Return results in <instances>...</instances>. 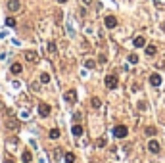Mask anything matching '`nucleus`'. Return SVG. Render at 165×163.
<instances>
[{
	"label": "nucleus",
	"mask_w": 165,
	"mask_h": 163,
	"mask_svg": "<svg viewBox=\"0 0 165 163\" xmlns=\"http://www.w3.org/2000/svg\"><path fill=\"white\" fill-rule=\"evenodd\" d=\"M127 134H129V129L125 125H117V127L113 129V136H115V138H125Z\"/></svg>",
	"instance_id": "nucleus-1"
},
{
	"label": "nucleus",
	"mask_w": 165,
	"mask_h": 163,
	"mask_svg": "<svg viewBox=\"0 0 165 163\" xmlns=\"http://www.w3.org/2000/svg\"><path fill=\"white\" fill-rule=\"evenodd\" d=\"M104 85L107 86V88H117V77L115 75H106V79H104Z\"/></svg>",
	"instance_id": "nucleus-2"
},
{
	"label": "nucleus",
	"mask_w": 165,
	"mask_h": 163,
	"mask_svg": "<svg viewBox=\"0 0 165 163\" xmlns=\"http://www.w3.org/2000/svg\"><path fill=\"white\" fill-rule=\"evenodd\" d=\"M23 56H25V60H27V61H31V64H39V54L35 50H27Z\"/></svg>",
	"instance_id": "nucleus-3"
},
{
	"label": "nucleus",
	"mask_w": 165,
	"mask_h": 163,
	"mask_svg": "<svg viewBox=\"0 0 165 163\" xmlns=\"http://www.w3.org/2000/svg\"><path fill=\"white\" fill-rule=\"evenodd\" d=\"M104 25H106L107 29H115L117 27V17H115V15H106Z\"/></svg>",
	"instance_id": "nucleus-4"
},
{
	"label": "nucleus",
	"mask_w": 165,
	"mask_h": 163,
	"mask_svg": "<svg viewBox=\"0 0 165 163\" xmlns=\"http://www.w3.org/2000/svg\"><path fill=\"white\" fill-rule=\"evenodd\" d=\"M148 150H150L152 154H159L161 146H159V142H157V140H150V142H148Z\"/></svg>",
	"instance_id": "nucleus-5"
},
{
	"label": "nucleus",
	"mask_w": 165,
	"mask_h": 163,
	"mask_svg": "<svg viewBox=\"0 0 165 163\" xmlns=\"http://www.w3.org/2000/svg\"><path fill=\"white\" fill-rule=\"evenodd\" d=\"M150 85L152 86H161V75L159 73H152L150 75Z\"/></svg>",
	"instance_id": "nucleus-6"
},
{
	"label": "nucleus",
	"mask_w": 165,
	"mask_h": 163,
	"mask_svg": "<svg viewBox=\"0 0 165 163\" xmlns=\"http://www.w3.org/2000/svg\"><path fill=\"white\" fill-rule=\"evenodd\" d=\"M50 111H52V108L48 106V104H39V113L42 115V117H46V115H50Z\"/></svg>",
	"instance_id": "nucleus-7"
},
{
	"label": "nucleus",
	"mask_w": 165,
	"mask_h": 163,
	"mask_svg": "<svg viewBox=\"0 0 165 163\" xmlns=\"http://www.w3.org/2000/svg\"><path fill=\"white\" fill-rule=\"evenodd\" d=\"M6 127H8L10 130H17V129H19V121L15 119V117H14V119L10 117V119H6Z\"/></svg>",
	"instance_id": "nucleus-8"
},
{
	"label": "nucleus",
	"mask_w": 165,
	"mask_h": 163,
	"mask_svg": "<svg viewBox=\"0 0 165 163\" xmlns=\"http://www.w3.org/2000/svg\"><path fill=\"white\" fill-rule=\"evenodd\" d=\"M19 8H21V2H19V0H8V10L10 12H17Z\"/></svg>",
	"instance_id": "nucleus-9"
},
{
	"label": "nucleus",
	"mask_w": 165,
	"mask_h": 163,
	"mask_svg": "<svg viewBox=\"0 0 165 163\" xmlns=\"http://www.w3.org/2000/svg\"><path fill=\"white\" fill-rule=\"evenodd\" d=\"M64 98H65V102H75V100H77V92L71 88V90H67L64 94Z\"/></svg>",
	"instance_id": "nucleus-10"
},
{
	"label": "nucleus",
	"mask_w": 165,
	"mask_h": 163,
	"mask_svg": "<svg viewBox=\"0 0 165 163\" xmlns=\"http://www.w3.org/2000/svg\"><path fill=\"white\" fill-rule=\"evenodd\" d=\"M132 44H135L136 48H144V46H146V39H144V36H135Z\"/></svg>",
	"instance_id": "nucleus-11"
},
{
	"label": "nucleus",
	"mask_w": 165,
	"mask_h": 163,
	"mask_svg": "<svg viewBox=\"0 0 165 163\" xmlns=\"http://www.w3.org/2000/svg\"><path fill=\"white\" fill-rule=\"evenodd\" d=\"M21 161L23 163H33V154H31L29 150H25L23 154H21Z\"/></svg>",
	"instance_id": "nucleus-12"
},
{
	"label": "nucleus",
	"mask_w": 165,
	"mask_h": 163,
	"mask_svg": "<svg viewBox=\"0 0 165 163\" xmlns=\"http://www.w3.org/2000/svg\"><path fill=\"white\" fill-rule=\"evenodd\" d=\"M10 71H12L14 75H19V73L23 71V65H21V64H17V61H15V64H12V67H10Z\"/></svg>",
	"instance_id": "nucleus-13"
},
{
	"label": "nucleus",
	"mask_w": 165,
	"mask_h": 163,
	"mask_svg": "<svg viewBox=\"0 0 165 163\" xmlns=\"http://www.w3.org/2000/svg\"><path fill=\"white\" fill-rule=\"evenodd\" d=\"M144 50H146V56H156V52H157V48L154 44H146V46H144Z\"/></svg>",
	"instance_id": "nucleus-14"
},
{
	"label": "nucleus",
	"mask_w": 165,
	"mask_h": 163,
	"mask_svg": "<svg viewBox=\"0 0 165 163\" xmlns=\"http://www.w3.org/2000/svg\"><path fill=\"white\" fill-rule=\"evenodd\" d=\"M71 133H73V136H81V134H82V127H81L79 123H77V125H73V129H71Z\"/></svg>",
	"instance_id": "nucleus-15"
},
{
	"label": "nucleus",
	"mask_w": 165,
	"mask_h": 163,
	"mask_svg": "<svg viewBox=\"0 0 165 163\" xmlns=\"http://www.w3.org/2000/svg\"><path fill=\"white\" fill-rule=\"evenodd\" d=\"M90 106H92V108H94V109H98V108H100V106H102V100H100V98H96V96H94V98H92V100H90Z\"/></svg>",
	"instance_id": "nucleus-16"
},
{
	"label": "nucleus",
	"mask_w": 165,
	"mask_h": 163,
	"mask_svg": "<svg viewBox=\"0 0 165 163\" xmlns=\"http://www.w3.org/2000/svg\"><path fill=\"white\" fill-rule=\"evenodd\" d=\"M60 129H52V130H50V133H48V136H50V138H52V140H56V138H60Z\"/></svg>",
	"instance_id": "nucleus-17"
},
{
	"label": "nucleus",
	"mask_w": 165,
	"mask_h": 163,
	"mask_svg": "<svg viewBox=\"0 0 165 163\" xmlns=\"http://www.w3.org/2000/svg\"><path fill=\"white\" fill-rule=\"evenodd\" d=\"M64 157H65V163H75V154L73 152H67Z\"/></svg>",
	"instance_id": "nucleus-18"
},
{
	"label": "nucleus",
	"mask_w": 165,
	"mask_h": 163,
	"mask_svg": "<svg viewBox=\"0 0 165 163\" xmlns=\"http://www.w3.org/2000/svg\"><path fill=\"white\" fill-rule=\"evenodd\" d=\"M40 83H42V85H46V83H50V73H40Z\"/></svg>",
	"instance_id": "nucleus-19"
},
{
	"label": "nucleus",
	"mask_w": 165,
	"mask_h": 163,
	"mask_svg": "<svg viewBox=\"0 0 165 163\" xmlns=\"http://www.w3.org/2000/svg\"><path fill=\"white\" fill-rule=\"evenodd\" d=\"M85 67H86V69H94V67H96V61H94V60H85Z\"/></svg>",
	"instance_id": "nucleus-20"
},
{
	"label": "nucleus",
	"mask_w": 165,
	"mask_h": 163,
	"mask_svg": "<svg viewBox=\"0 0 165 163\" xmlns=\"http://www.w3.org/2000/svg\"><path fill=\"white\" fill-rule=\"evenodd\" d=\"M48 50L52 52V54H54V52H58V46H56L54 40H50V42H48Z\"/></svg>",
	"instance_id": "nucleus-21"
},
{
	"label": "nucleus",
	"mask_w": 165,
	"mask_h": 163,
	"mask_svg": "<svg viewBox=\"0 0 165 163\" xmlns=\"http://www.w3.org/2000/svg\"><path fill=\"white\" fill-rule=\"evenodd\" d=\"M144 133H146L148 136H156V133H157V130L154 129V127H146V130H144Z\"/></svg>",
	"instance_id": "nucleus-22"
},
{
	"label": "nucleus",
	"mask_w": 165,
	"mask_h": 163,
	"mask_svg": "<svg viewBox=\"0 0 165 163\" xmlns=\"http://www.w3.org/2000/svg\"><path fill=\"white\" fill-rule=\"evenodd\" d=\"M6 25H8V27H15L17 23H15V19H14V17H6Z\"/></svg>",
	"instance_id": "nucleus-23"
},
{
	"label": "nucleus",
	"mask_w": 165,
	"mask_h": 163,
	"mask_svg": "<svg viewBox=\"0 0 165 163\" xmlns=\"http://www.w3.org/2000/svg\"><path fill=\"white\" fill-rule=\"evenodd\" d=\"M129 61H131V64H138V56L136 54H131V56H129Z\"/></svg>",
	"instance_id": "nucleus-24"
},
{
	"label": "nucleus",
	"mask_w": 165,
	"mask_h": 163,
	"mask_svg": "<svg viewBox=\"0 0 165 163\" xmlns=\"http://www.w3.org/2000/svg\"><path fill=\"white\" fill-rule=\"evenodd\" d=\"M96 146H98V148H104V146H106V138H98Z\"/></svg>",
	"instance_id": "nucleus-25"
},
{
	"label": "nucleus",
	"mask_w": 165,
	"mask_h": 163,
	"mask_svg": "<svg viewBox=\"0 0 165 163\" xmlns=\"http://www.w3.org/2000/svg\"><path fill=\"white\" fill-rule=\"evenodd\" d=\"M31 86H33V90H35V92H39V90H40V85H39V83H33Z\"/></svg>",
	"instance_id": "nucleus-26"
},
{
	"label": "nucleus",
	"mask_w": 165,
	"mask_h": 163,
	"mask_svg": "<svg viewBox=\"0 0 165 163\" xmlns=\"http://www.w3.org/2000/svg\"><path fill=\"white\" fill-rule=\"evenodd\" d=\"M146 108H148V106H146V102H140V104H138V109H142V111H144Z\"/></svg>",
	"instance_id": "nucleus-27"
},
{
	"label": "nucleus",
	"mask_w": 165,
	"mask_h": 163,
	"mask_svg": "<svg viewBox=\"0 0 165 163\" xmlns=\"http://www.w3.org/2000/svg\"><path fill=\"white\" fill-rule=\"evenodd\" d=\"M4 163H14V159H10V157H8V159H4Z\"/></svg>",
	"instance_id": "nucleus-28"
},
{
	"label": "nucleus",
	"mask_w": 165,
	"mask_h": 163,
	"mask_svg": "<svg viewBox=\"0 0 165 163\" xmlns=\"http://www.w3.org/2000/svg\"><path fill=\"white\" fill-rule=\"evenodd\" d=\"M82 2H85V4H90V2H92V0H82Z\"/></svg>",
	"instance_id": "nucleus-29"
},
{
	"label": "nucleus",
	"mask_w": 165,
	"mask_h": 163,
	"mask_svg": "<svg viewBox=\"0 0 165 163\" xmlns=\"http://www.w3.org/2000/svg\"><path fill=\"white\" fill-rule=\"evenodd\" d=\"M2 109H4V104H2V102H0V111H2Z\"/></svg>",
	"instance_id": "nucleus-30"
},
{
	"label": "nucleus",
	"mask_w": 165,
	"mask_h": 163,
	"mask_svg": "<svg viewBox=\"0 0 165 163\" xmlns=\"http://www.w3.org/2000/svg\"><path fill=\"white\" fill-rule=\"evenodd\" d=\"M58 2H60V4H65V2H67V0H58Z\"/></svg>",
	"instance_id": "nucleus-31"
},
{
	"label": "nucleus",
	"mask_w": 165,
	"mask_h": 163,
	"mask_svg": "<svg viewBox=\"0 0 165 163\" xmlns=\"http://www.w3.org/2000/svg\"><path fill=\"white\" fill-rule=\"evenodd\" d=\"M161 29H163V33H165V23H161Z\"/></svg>",
	"instance_id": "nucleus-32"
},
{
	"label": "nucleus",
	"mask_w": 165,
	"mask_h": 163,
	"mask_svg": "<svg viewBox=\"0 0 165 163\" xmlns=\"http://www.w3.org/2000/svg\"><path fill=\"white\" fill-rule=\"evenodd\" d=\"M154 4H159V0H154Z\"/></svg>",
	"instance_id": "nucleus-33"
}]
</instances>
